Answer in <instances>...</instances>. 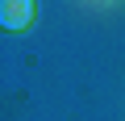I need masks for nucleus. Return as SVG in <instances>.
Here are the masks:
<instances>
[{
  "label": "nucleus",
  "mask_w": 125,
  "mask_h": 121,
  "mask_svg": "<svg viewBox=\"0 0 125 121\" xmlns=\"http://www.w3.org/2000/svg\"><path fill=\"white\" fill-rule=\"evenodd\" d=\"M0 21H4V29H29L33 25V4L29 0H4L0 4Z\"/></svg>",
  "instance_id": "1"
}]
</instances>
